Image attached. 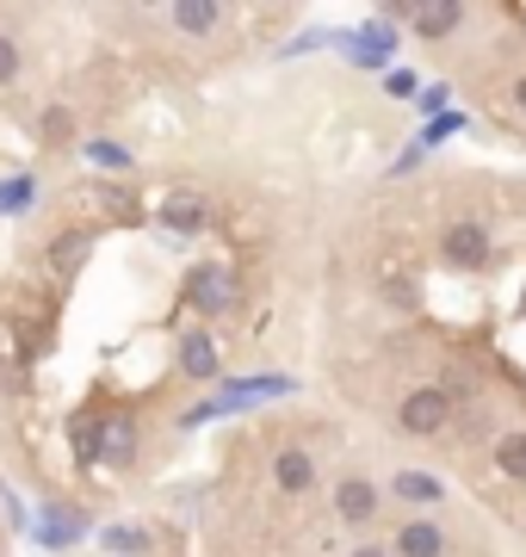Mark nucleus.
Masks as SVG:
<instances>
[{"label":"nucleus","mask_w":526,"mask_h":557,"mask_svg":"<svg viewBox=\"0 0 526 557\" xmlns=\"http://www.w3.org/2000/svg\"><path fill=\"white\" fill-rule=\"evenodd\" d=\"M43 143H50V149H68V143H75V112H68V106H50V112H43Z\"/></svg>","instance_id":"obj_22"},{"label":"nucleus","mask_w":526,"mask_h":557,"mask_svg":"<svg viewBox=\"0 0 526 557\" xmlns=\"http://www.w3.org/2000/svg\"><path fill=\"white\" fill-rule=\"evenodd\" d=\"M341 57L353 62V69H385L390 75V57H397V32H390L385 20H372V25H360V32H341Z\"/></svg>","instance_id":"obj_4"},{"label":"nucleus","mask_w":526,"mask_h":557,"mask_svg":"<svg viewBox=\"0 0 526 557\" xmlns=\"http://www.w3.org/2000/svg\"><path fill=\"white\" fill-rule=\"evenodd\" d=\"M385 94H390V100H415V94H422V81L409 75V69H390V75H385Z\"/></svg>","instance_id":"obj_26"},{"label":"nucleus","mask_w":526,"mask_h":557,"mask_svg":"<svg viewBox=\"0 0 526 557\" xmlns=\"http://www.w3.org/2000/svg\"><path fill=\"white\" fill-rule=\"evenodd\" d=\"M285 391H298V384L285 379V372H261V379H229L211 403L186 409V428H204V421H217V416H242V409H261V403L285 397Z\"/></svg>","instance_id":"obj_1"},{"label":"nucleus","mask_w":526,"mask_h":557,"mask_svg":"<svg viewBox=\"0 0 526 557\" xmlns=\"http://www.w3.org/2000/svg\"><path fill=\"white\" fill-rule=\"evenodd\" d=\"M465 124H471V119H465V112H446V119H434V124H422V131H415V137H422V143H427V149H440V143H446V137H459V131H465Z\"/></svg>","instance_id":"obj_23"},{"label":"nucleus","mask_w":526,"mask_h":557,"mask_svg":"<svg viewBox=\"0 0 526 557\" xmlns=\"http://www.w3.org/2000/svg\"><path fill=\"white\" fill-rule=\"evenodd\" d=\"M32 539H38L43 552H62V545L87 539V515H75V508H43L38 527H32Z\"/></svg>","instance_id":"obj_9"},{"label":"nucleus","mask_w":526,"mask_h":557,"mask_svg":"<svg viewBox=\"0 0 526 557\" xmlns=\"http://www.w3.org/2000/svg\"><path fill=\"white\" fill-rule=\"evenodd\" d=\"M68 440H75V465H105V428L100 421H75Z\"/></svg>","instance_id":"obj_18"},{"label":"nucleus","mask_w":526,"mask_h":557,"mask_svg":"<svg viewBox=\"0 0 526 557\" xmlns=\"http://www.w3.org/2000/svg\"><path fill=\"white\" fill-rule=\"evenodd\" d=\"M87 248H93V236H87V230H62V236L50 242V273L75 278V273H82V260H87Z\"/></svg>","instance_id":"obj_13"},{"label":"nucleus","mask_w":526,"mask_h":557,"mask_svg":"<svg viewBox=\"0 0 526 557\" xmlns=\"http://www.w3.org/2000/svg\"><path fill=\"white\" fill-rule=\"evenodd\" d=\"M217 335H204V329H192V335H180V379L192 384H211L217 379Z\"/></svg>","instance_id":"obj_8"},{"label":"nucleus","mask_w":526,"mask_h":557,"mask_svg":"<svg viewBox=\"0 0 526 557\" xmlns=\"http://www.w3.org/2000/svg\"><path fill=\"white\" fill-rule=\"evenodd\" d=\"M353 557H397L390 545H378V539H365V545H353Z\"/></svg>","instance_id":"obj_30"},{"label":"nucleus","mask_w":526,"mask_h":557,"mask_svg":"<svg viewBox=\"0 0 526 557\" xmlns=\"http://www.w3.org/2000/svg\"><path fill=\"white\" fill-rule=\"evenodd\" d=\"M390 496L409 502V508H440L446 483L434 478V471H397V478H390Z\"/></svg>","instance_id":"obj_12"},{"label":"nucleus","mask_w":526,"mask_h":557,"mask_svg":"<svg viewBox=\"0 0 526 557\" xmlns=\"http://www.w3.org/2000/svg\"><path fill=\"white\" fill-rule=\"evenodd\" d=\"M13 75H20V44H13L7 32H0V87H7Z\"/></svg>","instance_id":"obj_27"},{"label":"nucleus","mask_w":526,"mask_h":557,"mask_svg":"<svg viewBox=\"0 0 526 557\" xmlns=\"http://www.w3.org/2000/svg\"><path fill=\"white\" fill-rule=\"evenodd\" d=\"M378 502H385V490L372 478H341L335 483V515H341V527H372L378 520Z\"/></svg>","instance_id":"obj_6"},{"label":"nucleus","mask_w":526,"mask_h":557,"mask_svg":"<svg viewBox=\"0 0 526 557\" xmlns=\"http://www.w3.org/2000/svg\"><path fill=\"white\" fill-rule=\"evenodd\" d=\"M496 471H502L508 483H526V428L496 434Z\"/></svg>","instance_id":"obj_16"},{"label":"nucleus","mask_w":526,"mask_h":557,"mask_svg":"<svg viewBox=\"0 0 526 557\" xmlns=\"http://www.w3.org/2000/svg\"><path fill=\"white\" fill-rule=\"evenodd\" d=\"M137 458V421H105V465H130Z\"/></svg>","instance_id":"obj_19"},{"label":"nucleus","mask_w":526,"mask_h":557,"mask_svg":"<svg viewBox=\"0 0 526 557\" xmlns=\"http://www.w3.org/2000/svg\"><path fill=\"white\" fill-rule=\"evenodd\" d=\"M162 230L167 236H180V242H192L204 230V199L199 193H167L162 199Z\"/></svg>","instance_id":"obj_10"},{"label":"nucleus","mask_w":526,"mask_h":557,"mask_svg":"<svg viewBox=\"0 0 526 557\" xmlns=\"http://www.w3.org/2000/svg\"><path fill=\"white\" fill-rule=\"evenodd\" d=\"M82 156L93 161V168H112V174H130V143L93 137V143H82Z\"/></svg>","instance_id":"obj_20"},{"label":"nucleus","mask_w":526,"mask_h":557,"mask_svg":"<svg viewBox=\"0 0 526 557\" xmlns=\"http://www.w3.org/2000/svg\"><path fill=\"white\" fill-rule=\"evenodd\" d=\"M514 106H521V112H526V81H514Z\"/></svg>","instance_id":"obj_31"},{"label":"nucleus","mask_w":526,"mask_h":557,"mask_svg":"<svg viewBox=\"0 0 526 557\" xmlns=\"http://www.w3.org/2000/svg\"><path fill=\"white\" fill-rule=\"evenodd\" d=\"M440 260L446 267H459V273H477L489 260V230L484 223H452L440 236Z\"/></svg>","instance_id":"obj_5"},{"label":"nucleus","mask_w":526,"mask_h":557,"mask_svg":"<svg viewBox=\"0 0 526 557\" xmlns=\"http://www.w3.org/2000/svg\"><path fill=\"white\" fill-rule=\"evenodd\" d=\"M100 199L112 205V218H124V223H137V218H142L137 193H124V186H100Z\"/></svg>","instance_id":"obj_25"},{"label":"nucleus","mask_w":526,"mask_h":557,"mask_svg":"<svg viewBox=\"0 0 526 557\" xmlns=\"http://www.w3.org/2000/svg\"><path fill=\"white\" fill-rule=\"evenodd\" d=\"M422 156H427V143L415 137V143H409V149H403V156H397V174H409V168H422Z\"/></svg>","instance_id":"obj_28"},{"label":"nucleus","mask_w":526,"mask_h":557,"mask_svg":"<svg viewBox=\"0 0 526 557\" xmlns=\"http://www.w3.org/2000/svg\"><path fill=\"white\" fill-rule=\"evenodd\" d=\"M32 205H38V174L0 180V218H20V211H32Z\"/></svg>","instance_id":"obj_17"},{"label":"nucleus","mask_w":526,"mask_h":557,"mask_svg":"<svg viewBox=\"0 0 526 557\" xmlns=\"http://www.w3.org/2000/svg\"><path fill=\"white\" fill-rule=\"evenodd\" d=\"M180 298L192 304L199 317H223V310L236 304V273H229L223 260H199V267L180 278Z\"/></svg>","instance_id":"obj_2"},{"label":"nucleus","mask_w":526,"mask_h":557,"mask_svg":"<svg viewBox=\"0 0 526 557\" xmlns=\"http://www.w3.org/2000/svg\"><path fill=\"white\" fill-rule=\"evenodd\" d=\"M397 421H403L409 440H434L446 421H452V397H446L440 384H415L403 397V409H397Z\"/></svg>","instance_id":"obj_3"},{"label":"nucleus","mask_w":526,"mask_h":557,"mask_svg":"<svg viewBox=\"0 0 526 557\" xmlns=\"http://www.w3.org/2000/svg\"><path fill=\"white\" fill-rule=\"evenodd\" d=\"M397 557H446V527L440 520H409L403 533L390 539Z\"/></svg>","instance_id":"obj_11"},{"label":"nucleus","mask_w":526,"mask_h":557,"mask_svg":"<svg viewBox=\"0 0 526 557\" xmlns=\"http://www.w3.org/2000/svg\"><path fill=\"white\" fill-rule=\"evenodd\" d=\"M167 20L180 25V32H192V38H211V32L223 25V7H211V0H180Z\"/></svg>","instance_id":"obj_15"},{"label":"nucleus","mask_w":526,"mask_h":557,"mask_svg":"<svg viewBox=\"0 0 526 557\" xmlns=\"http://www.w3.org/2000/svg\"><path fill=\"white\" fill-rule=\"evenodd\" d=\"M465 25V7L459 0H440V7H415V32L422 38H452Z\"/></svg>","instance_id":"obj_14"},{"label":"nucleus","mask_w":526,"mask_h":557,"mask_svg":"<svg viewBox=\"0 0 526 557\" xmlns=\"http://www.w3.org/2000/svg\"><path fill=\"white\" fill-rule=\"evenodd\" d=\"M100 545H105L112 557H142V552H149V539H142V527H105V533H100Z\"/></svg>","instance_id":"obj_21"},{"label":"nucleus","mask_w":526,"mask_h":557,"mask_svg":"<svg viewBox=\"0 0 526 557\" xmlns=\"http://www.w3.org/2000/svg\"><path fill=\"white\" fill-rule=\"evenodd\" d=\"M316 44H328V38H323V32H304L298 44H285V57H304V50H316Z\"/></svg>","instance_id":"obj_29"},{"label":"nucleus","mask_w":526,"mask_h":557,"mask_svg":"<svg viewBox=\"0 0 526 557\" xmlns=\"http://www.w3.org/2000/svg\"><path fill=\"white\" fill-rule=\"evenodd\" d=\"M415 106H422V119H446V112H452V87H446V81H434V87H422V94H415Z\"/></svg>","instance_id":"obj_24"},{"label":"nucleus","mask_w":526,"mask_h":557,"mask_svg":"<svg viewBox=\"0 0 526 557\" xmlns=\"http://www.w3.org/2000/svg\"><path fill=\"white\" fill-rule=\"evenodd\" d=\"M273 483H279L285 496H310L316 490V458L304 446H279L273 453Z\"/></svg>","instance_id":"obj_7"}]
</instances>
